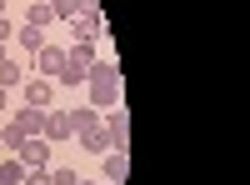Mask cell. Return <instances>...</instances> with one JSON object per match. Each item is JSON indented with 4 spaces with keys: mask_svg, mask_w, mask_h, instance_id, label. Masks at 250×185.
<instances>
[{
    "mask_svg": "<svg viewBox=\"0 0 250 185\" xmlns=\"http://www.w3.org/2000/svg\"><path fill=\"white\" fill-rule=\"evenodd\" d=\"M50 15L55 20H75V15H85V0H50Z\"/></svg>",
    "mask_w": 250,
    "mask_h": 185,
    "instance_id": "13",
    "label": "cell"
},
{
    "mask_svg": "<svg viewBox=\"0 0 250 185\" xmlns=\"http://www.w3.org/2000/svg\"><path fill=\"white\" fill-rule=\"evenodd\" d=\"M20 185H50V170H25V180Z\"/></svg>",
    "mask_w": 250,
    "mask_h": 185,
    "instance_id": "18",
    "label": "cell"
},
{
    "mask_svg": "<svg viewBox=\"0 0 250 185\" xmlns=\"http://www.w3.org/2000/svg\"><path fill=\"white\" fill-rule=\"evenodd\" d=\"M65 115H70V135H85V130L100 125V110H95V105H70Z\"/></svg>",
    "mask_w": 250,
    "mask_h": 185,
    "instance_id": "8",
    "label": "cell"
},
{
    "mask_svg": "<svg viewBox=\"0 0 250 185\" xmlns=\"http://www.w3.org/2000/svg\"><path fill=\"white\" fill-rule=\"evenodd\" d=\"M70 30H75L80 45H95V40L105 35V20H100V15H75V20H70Z\"/></svg>",
    "mask_w": 250,
    "mask_h": 185,
    "instance_id": "5",
    "label": "cell"
},
{
    "mask_svg": "<svg viewBox=\"0 0 250 185\" xmlns=\"http://www.w3.org/2000/svg\"><path fill=\"white\" fill-rule=\"evenodd\" d=\"M50 20H55V15H50V0H35V5L25 10V25H35V30H45Z\"/></svg>",
    "mask_w": 250,
    "mask_h": 185,
    "instance_id": "12",
    "label": "cell"
},
{
    "mask_svg": "<svg viewBox=\"0 0 250 185\" xmlns=\"http://www.w3.org/2000/svg\"><path fill=\"white\" fill-rule=\"evenodd\" d=\"M10 35H15V25H10V20H5V15H0V45H5V40H10Z\"/></svg>",
    "mask_w": 250,
    "mask_h": 185,
    "instance_id": "19",
    "label": "cell"
},
{
    "mask_svg": "<svg viewBox=\"0 0 250 185\" xmlns=\"http://www.w3.org/2000/svg\"><path fill=\"white\" fill-rule=\"evenodd\" d=\"M15 40H20V50H25V55H35L40 45H45V30H35V25H20V30H15Z\"/></svg>",
    "mask_w": 250,
    "mask_h": 185,
    "instance_id": "10",
    "label": "cell"
},
{
    "mask_svg": "<svg viewBox=\"0 0 250 185\" xmlns=\"http://www.w3.org/2000/svg\"><path fill=\"white\" fill-rule=\"evenodd\" d=\"M15 160H20L25 170H45V165H50V140H45V135H30V140H20Z\"/></svg>",
    "mask_w": 250,
    "mask_h": 185,
    "instance_id": "2",
    "label": "cell"
},
{
    "mask_svg": "<svg viewBox=\"0 0 250 185\" xmlns=\"http://www.w3.org/2000/svg\"><path fill=\"white\" fill-rule=\"evenodd\" d=\"M105 180H125V150H105Z\"/></svg>",
    "mask_w": 250,
    "mask_h": 185,
    "instance_id": "16",
    "label": "cell"
},
{
    "mask_svg": "<svg viewBox=\"0 0 250 185\" xmlns=\"http://www.w3.org/2000/svg\"><path fill=\"white\" fill-rule=\"evenodd\" d=\"M20 80H25V70H20V60H0V90H10V85H20Z\"/></svg>",
    "mask_w": 250,
    "mask_h": 185,
    "instance_id": "11",
    "label": "cell"
},
{
    "mask_svg": "<svg viewBox=\"0 0 250 185\" xmlns=\"http://www.w3.org/2000/svg\"><path fill=\"white\" fill-rule=\"evenodd\" d=\"M5 125L20 135V140H30V135H45V110H35V105H20Z\"/></svg>",
    "mask_w": 250,
    "mask_h": 185,
    "instance_id": "3",
    "label": "cell"
},
{
    "mask_svg": "<svg viewBox=\"0 0 250 185\" xmlns=\"http://www.w3.org/2000/svg\"><path fill=\"white\" fill-rule=\"evenodd\" d=\"M0 110H5V90H0Z\"/></svg>",
    "mask_w": 250,
    "mask_h": 185,
    "instance_id": "20",
    "label": "cell"
},
{
    "mask_svg": "<svg viewBox=\"0 0 250 185\" xmlns=\"http://www.w3.org/2000/svg\"><path fill=\"white\" fill-rule=\"evenodd\" d=\"M80 145H85L90 155H105V150H110V135L95 125V130H85V135H80Z\"/></svg>",
    "mask_w": 250,
    "mask_h": 185,
    "instance_id": "14",
    "label": "cell"
},
{
    "mask_svg": "<svg viewBox=\"0 0 250 185\" xmlns=\"http://www.w3.org/2000/svg\"><path fill=\"white\" fill-rule=\"evenodd\" d=\"M0 60H5V45H0Z\"/></svg>",
    "mask_w": 250,
    "mask_h": 185,
    "instance_id": "23",
    "label": "cell"
},
{
    "mask_svg": "<svg viewBox=\"0 0 250 185\" xmlns=\"http://www.w3.org/2000/svg\"><path fill=\"white\" fill-rule=\"evenodd\" d=\"M20 180H25V165H20L15 155H5L0 160V185H20Z\"/></svg>",
    "mask_w": 250,
    "mask_h": 185,
    "instance_id": "15",
    "label": "cell"
},
{
    "mask_svg": "<svg viewBox=\"0 0 250 185\" xmlns=\"http://www.w3.org/2000/svg\"><path fill=\"white\" fill-rule=\"evenodd\" d=\"M50 100H55V85H50L45 75L25 80V105H35V110H50Z\"/></svg>",
    "mask_w": 250,
    "mask_h": 185,
    "instance_id": "6",
    "label": "cell"
},
{
    "mask_svg": "<svg viewBox=\"0 0 250 185\" xmlns=\"http://www.w3.org/2000/svg\"><path fill=\"white\" fill-rule=\"evenodd\" d=\"M45 140H70V115L65 110H45Z\"/></svg>",
    "mask_w": 250,
    "mask_h": 185,
    "instance_id": "9",
    "label": "cell"
},
{
    "mask_svg": "<svg viewBox=\"0 0 250 185\" xmlns=\"http://www.w3.org/2000/svg\"><path fill=\"white\" fill-rule=\"evenodd\" d=\"M60 65H65V50H60V45H40V50H35V70L45 75V80H55Z\"/></svg>",
    "mask_w": 250,
    "mask_h": 185,
    "instance_id": "7",
    "label": "cell"
},
{
    "mask_svg": "<svg viewBox=\"0 0 250 185\" xmlns=\"http://www.w3.org/2000/svg\"><path fill=\"white\" fill-rule=\"evenodd\" d=\"M45 170H50V185H75V180H80L70 165H45Z\"/></svg>",
    "mask_w": 250,
    "mask_h": 185,
    "instance_id": "17",
    "label": "cell"
},
{
    "mask_svg": "<svg viewBox=\"0 0 250 185\" xmlns=\"http://www.w3.org/2000/svg\"><path fill=\"white\" fill-rule=\"evenodd\" d=\"M0 15H5V0H0Z\"/></svg>",
    "mask_w": 250,
    "mask_h": 185,
    "instance_id": "22",
    "label": "cell"
},
{
    "mask_svg": "<svg viewBox=\"0 0 250 185\" xmlns=\"http://www.w3.org/2000/svg\"><path fill=\"white\" fill-rule=\"evenodd\" d=\"M85 85H90V105L95 110L120 105V70H115V60H95L90 75H85Z\"/></svg>",
    "mask_w": 250,
    "mask_h": 185,
    "instance_id": "1",
    "label": "cell"
},
{
    "mask_svg": "<svg viewBox=\"0 0 250 185\" xmlns=\"http://www.w3.org/2000/svg\"><path fill=\"white\" fill-rule=\"evenodd\" d=\"M75 185H95V180H75Z\"/></svg>",
    "mask_w": 250,
    "mask_h": 185,
    "instance_id": "21",
    "label": "cell"
},
{
    "mask_svg": "<svg viewBox=\"0 0 250 185\" xmlns=\"http://www.w3.org/2000/svg\"><path fill=\"white\" fill-rule=\"evenodd\" d=\"M100 130L110 135V150H125V140H130V115H125V105H110V115L100 120Z\"/></svg>",
    "mask_w": 250,
    "mask_h": 185,
    "instance_id": "4",
    "label": "cell"
}]
</instances>
